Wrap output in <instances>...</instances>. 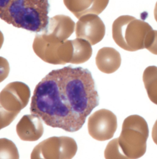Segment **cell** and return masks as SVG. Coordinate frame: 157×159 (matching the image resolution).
Returning a JSON list of instances; mask_svg holds the SVG:
<instances>
[{
  "mask_svg": "<svg viewBox=\"0 0 157 159\" xmlns=\"http://www.w3.org/2000/svg\"><path fill=\"white\" fill-rule=\"evenodd\" d=\"M104 156L105 159H124L119 148L118 139L112 140L108 143Z\"/></svg>",
  "mask_w": 157,
  "mask_h": 159,
  "instance_id": "obj_14",
  "label": "cell"
},
{
  "mask_svg": "<svg viewBox=\"0 0 157 159\" xmlns=\"http://www.w3.org/2000/svg\"><path fill=\"white\" fill-rule=\"evenodd\" d=\"M143 81L148 98L157 105V66H149L143 74Z\"/></svg>",
  "mask_w": 157,
  "mask_h": 159,
  "instance_id": "obj_12",
  "label": "cell"
},
{
  "mask_svg": "<svg viewBox=\"0 0 157 159\" xmlns=\"http://www.w3.org/2000/svg\"><path fill=\"white\" fill-rule=\"evenodd\" d=\"M96 61L100 71L106 74H111L119 68L121 57L120 53L115 48L104 47L98 52Z\"/></svg>",
  "mask_w": 157,
  "mask_h": 159,
  "instance_id": "obj_11",
  "label": "cell"
},
{
  "mask_svg": "<svg viewBox=\"0 0 157 159\" xmlns=\"http://www.w3.org/2000/svg\"><path fill=\"white\" fill-rule=\"evenodd\" d=\"M105 32L104 24L100 17L95 14L83 15L77 23V38L85 39L91 45L101 42L104 37Z\"/></svg>",
  "mask_w": 157,
  "mask_h": 159,
  "instance_id": "obj_8",
  "label": "cell"
},
{
  "mask_svg": "<svg viewBox=\"0 0 157 159\" xmlns=\"http://www.w3.org/2000/svg\"><path fill=\"white\" fill-rule=\"evenodd\" d=\"M149 132L147 122L141 116L132 115L124 120L118 139L124 159L140 158L145 154Z\"/></svg>",
  "mask_w": 157,
  "mask_h": 159,
  "instance_id": "obj_4",
  "label": "cell"
},
{
  "mask_svg": "<svg viewBox=\"0 0 157 159\" xmlns=\"http://www.w3.org/2000/svg\"><path fill=\"white\" fill-rule=\"evenodd\" d=\"M154 16H155V20L157 22V2L156 3L155 10H154Z\"/></svg>",
  "mask_w": 157,
  "mask_h": 159,
  "instance_id": "obj_17",
  "label": "cell"
},
{
  "mask_svg": "<svg viewBox=\"0 0 157 159\" xmlns=\"http://www.w3.org/2000/svg\"><path fill=\"white\" fill-rule=\"evenodd\" d=\"M109 2V0H64L66 7L78 19L87 14L100 15Z\"/></svg>",
  "mask_w": 157,
  "mask_h": 159,
  "instance_id": "obj_10",
  "label": "cell"
},
{
  "mask_svg": "<svg viewBox=\"0 0 157 159\" xmlns=\"http://www.w3.org/2000/svg\"><path fill=\"white\" fill-rule=\"evenodd\" d=\"M152 136L154 143L157 145V120L153 126Z\"/></svg>",
  "mask_w": 157,
  "mask_h": 159,
  "instance_id": "obj_16",
  "label": "cell"
},
{
  "mask_svg": "<svg viewBox=\"0 0 157 159\" xmlns=\"http://www.w3.org/2000/svg\"><path fill=\"white\" fill-rule=\"evenodd\" d=\"M153 30L144 21L129 15H122L114 21L112 34L114 41L121 48L134 52L145 48Z\"/></svg>",
  "mask_w": 157,
  "mask_h": 159,
  "instance_id": "obj_3",
  "label": "cell"
},
{
  "mask_svg": "<svg viewBox=\"0 0 157 159\" xmlns=\"http://www.w3.org/2000/svg\"><path fill=\"white\" fill-rule=\"evenodd\" d=\"M152 54L157 55V30H152L147 40L146 48Z\"/></svg>",
  "mask_w": 157,
  "mask_h": 159,
  "instance_id": "obj_15",
  "label": "cell"
},
{
  "mask_svg": "<svg viewBox=\"0 0 157 159\" xmlns=\"http://www.w3.org/2000/svg\"><path fill=\"white\" fill-rule=\"evenodd\" d=\"M99 100L91 72L68 66L51 71L36 85L30 111L48 126L74 132L83 127Z\"/></svg>",
  "mask_w": 157,
  "mask_h": 159,
  "instance_id": "obj_1",
  "label": "cell"
},
{
  "mask_svg": "<svg viewBox=\"0 0 157 159\" xmlns=\"http://www.w3.org/2000/svg\"><path fill=\"white\" fill-rule=\"evenodd\" d=\"M29 87L20 82L7 84L0 94L1 129L9 125L29 102Z\"/></svg>",
  "mask_w": 157,
  "mask_h": 159,
  "instance_id": "obj_5",
  "label": "cell"
},
{
  "mask_svg": "<svg viewBox=\"0 0 157 159\" xmlns=\"http://www.w3.org/2000/svg\"><path fill=\"white\" fill-rule=\"evenodd\" d=\"M19 151L12 141L7 139H0V158L19 159Z\"/></svg>",
  "mask_w": 157,
  "mask_h": 159,
  "instance_id": "obj_13",
  "label": "cell"
},
{
  "mask_svg": "<svg viewBox=\"0 0 157 159\" xmlns=\"http://www.w3.org/2000/svg\"><path fill=\"white\" fill-rule=\"evenodd\" d=\"M117 126V117L107 109L98 110L88 118V133L92 138L99 141H105L112 139Z\"/></svg>",
  "mask_w": 157,
  "mask_h": 159,
  "instance_id": "obj_7",
  "label": "cell"
},
{
  "mask_svg": "<svg viewBox=\"0 0 157 159\" xmlns=\"http://www.w3.org/2000/svg\"><path fill=\"white\" fill-rule=\"evenodd\" d=\"M49 0H0V18L8 24L33 32L49 25Z\"/></svg>",
  "mask_w": 157,
  "mask_h": 159,
  "instance_id": "obj_2",
  "label": "cell"
},
{
  "mask_svg": "<svg viewBox=\"0 0 157 159\" xmlns=\"http://www.w3.org/2000/svg\"><path fill=\"white\" fill-rule=\"evenodd\" d=\"M78 146L75 140L68 137H53L40 143L31 154V159H71Z\"/></svg>",
  "mask_w": 157,
  "mask_h": 159,
  "instance_id": "obj_6",
  "label": "cell"
},
{
  "mask_svg": "<svg viewBox=\"0 0 157 159\" xmlns=\"http://www.w3.org/2000/svg\"><path fill=\"white\" fill-rule=\"evenodd\" d=\"M17 135L22 140L34 142L39 139L44 132L42 119L37 115H25L16 125Z\"/></svg>",
  "mask_w": 157,
  "mask_h": 159,
  "instance_id": "obj_9",
  "label": "cell"
}]
</instances>
